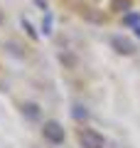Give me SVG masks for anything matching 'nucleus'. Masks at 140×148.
I'll use <instances>...</instances> for the list:
<instances>
[{
    "label": "nucleus",
    "instance_id": "nucleus-6",
    "mask_svg": "<svg viewBox=\"0 0 140 148\" xmlns=\"http://www.w3.org/2000/svg\"><path fill=\"white\" fill-rule=\"evenodd\" d=\"M42 32L49 35L52 32V15H44V22H42Z\"/></svg>",
    "mask_w": 140,
    "mask_h": 148
},
{
    "label": "nucleus",
    "instance_id": "nucleus-8",
    "mask_svg": "<svg viewBox=\"0 0 140 148\" xmlns=\"http://www.w3.org/2000/svg\"><path fill=\"white\" fill-rule=\"evenodd\" d=\"M84 114H86V111H84L81 106H74V116L76 119H84Z\"/></svg>",
    "mask_w": 140,
    "mask_h": 148
},
{
    "label": "nucleus",
    "instance_id": "nucleus-9",
    "mask_svg": "<svg viewBox=\"0 0 140 148\" xmlns=\"http://www.w3.org/2000/svg\"><path fill=\"white\" fill-rule=\"evenodd\" d=\"M133 30H135V35H138V37H140V25H138V27H133Z\"/></svg>",
    "mask_w": 140,
    "mask_h": 148
},
{
    "label": "nucleus",
    "instance_id": "nucleus-1",
    "mask_svg": "<svg viewBox=\"0 0 140 148\" xmlns=\"http://www.w3.org/2000/svg\"><path fill=\"white\" fill-rule=\"evenodd\" d=\"M79 143L84 148H106V141L99 131H93V128H79Z\"/></svg>",
    "mask_w": 140,
    "mask_h": 148
},
{
    "label": "nucleus",
    "instance_id": "nucleus-7",
    "mask_svg": "<svg viewBox=\"0 0 140 148\" xmlns=\"http://www.w3.org/2000/svg\"><path fill=\"white\" fill-rule=\"evenodd\" d=\"M22 25H25L27 35H30V37H35V40H37V32H35V27H32V25H30V22H27V20H22Z\"/></svg>",
    "mask_w": 140,
    "mask_h": 148
},
{
    "label": "nucleus",
    "instance_id": "nucleus-5",
    "mask_svg": "<svg viewBox=\"0 0 140 148\" xmlns=\"http://www.w3.org/2000/svg\"><path fill=\"white\" fill-rule=\"evenodd\" d=\"M125 25L128 27H138L140 25V15L138 12H128V15H125Z\"/></svg>",
    "mask_w": 140,
    "mask_h": 148
},
{
    "label": "nucleus",
    "instance_id": "nucleus-3",
    "mask_svg": "<svg viewBox=\"0 0 140 148\" xmlns=\"http://www.w3.org/2000/svg\"><path fill=\"white\" fill-rule=\"evenodd\" d=\"M111 47H113L118 54H133L135 52V45L130 42L128 37H123V35H113L111 37Z\"/></svg>",
    "mask_w": 140,
    "mask_h": 148
},
{
    "label": "nucleus",
    "instance_id": "nucleus-2",
    "mask_svg": "<svg viewBox=\"0 0 140 148\" xmlns=\"http://www.w3.org/2000/svg\"><path fill=\"white\" fill-rule=\"evenodd\" d=\"M44 138L49 143H54V146H59V143H64V128H62V123H57V121H49L44 126Z\"/></svg>",
    "mask_w": 140,
    "mask_h": 148
},
{
    "label": "nucleus",
    "instance_id": "nucleus-4",
    "mask_svg": "<svg viewBox=\"0 0 140 148\" xmlns=\"http://www.w3.org/2000/svg\"><path fill=\"white\" fill-rule=\"evenodd\" d=\"M25 116L30 119V121H39V119H42L39 106H37V104H27V106H25Z\"/></svg>",
    "mask_w": 140,
    "mask_h": 148
},
{
    "label": "nucleus",
    "instance_id": "nucleus-10",
    "mask_svg": "<svg viewBox=\"0 0 140 148\" xmlns=\"http://www.w3.org/2000/svg\"><path fill=\"white\" fill-rule=\"evenodd\" d=\"M0 22H3V12H0Z\"/></svg>",
    "mask_w": 140,
    "mask_h": 148
}]
</instances>
